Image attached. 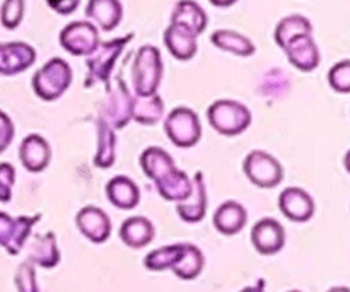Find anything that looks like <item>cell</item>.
<instances>
[{
    "label": "cell",
    "instance_id": "cell-22",
    "mask_svg": "<svg viewBox=\"0 0 350 292\" xmlns=\"http://www.w3.org/2000/svg\"><path fill=\"white\" fill-rule=\"evenodd\" d=\"M108 200L122 211H132L140 202V190L135 181L126 176H115L106 185Z\"/></svg>",
    "mask_w": 350,
    "mask_h": 292
},
{
    "label": "cell",
    "instance_id": "cell-20",
    "mask_svg": "<svg viewBox=\"0 0 350 292\" xmlns=\"http://www.w3.org/2000/svg\"><path fill=\"white\" fill-rule=\"evenodd\" d=\"M154 236H156L154 224L147 217H142V215L126 219L122 228H120V239L129 248H144V246L152 243Z\"/></svg>",
    "mask_w": 350,
    "mask_h": 292
},
{
    "label": "cell",
    "instance_id": "cell-24",
    "mask_svg": "<svg viewBox=\"0 0 350 292\" xmlns=\"http://www.w3.org/2000/svg\"><path fill=\"white\" fill-rule=\"evenodd\" d=\"M140 168L146 173L152 183L159 181L161 178L166 176L170 171H173L174 161L170 154L161 147H147L142 154H140Z\"/></svg>",
    "mask_w": 350,
    "mask_h": 292
},
{
    "label": "cell",
    "instance_id": "cell-33",
    "mask_svg": "<svg viewBox=\"0 0 350 292\" xmlns=\"http://www.w3.org/2000/svg\"><path fill=\"white\" fill-rule=\"evenodd\" d=\"M328 84L334 91L340 94H349L350 92V62L342 60L335 64L328 72Z\"/></svg>",
    "mask_w": 350,
    "mask_h": 292
},
{
    "label": "cell",
    "instance_id": "cell-14",
    "mask_svg": "<svg viewBox=\"0 0 350 292\" xmlns=\"http://www.w3.org/2000/svg\"><path fill=\"white\" fill-rule=\"evenodd\" d=\"M291 65L301 72H313L320 65V50L311 34H301L282 48Z\"/></svg>",
    "mask_w": 350,
    "mask_h": 292
},
{
    "label": "cell",
    "instance_id": "cell-34",
    "mask_svg": "<svg viewBox=\"0 0 350 292\" xmlns=\"http://www.w3.org/2000/svg\"><path fill=\"white\" fill-rule=\"evenodd\" d=\"M17 292H40L36 282V270L31 262L21 263L16 272Z\"/></svg>",
    "mask_w": 350,
    "mask_h": 292
},
{
    "label": "cell",
    "instance_id": "cell-26",
    "mask_svg": "<svg viewBox=\"0 0 350 292\" xmlns=\"http://www.w3.org/2000/svg\"><path fill=\"white\" fill-rule=\"evenodd\" d=\"M211 41L219 50L229 51V53L238 55V57H252L256 50L255 44H253V41L248 36L232 29L214 31Z\"/></svg>",
    "mask_w": 350,
    "mask_h": 292
},
{
    "label": "cell",
    "instance_id": "cell-28",
    "mask_svg": "<svg viewBox=\"0 0 350 292\" xmlns=\"http://www.w3.org/2000/svg\"><path fill=\"white\" fill-rule=\"evenodd\" d=\"M205 265V258L204 253L198 246L190 245H183V252H181V256L178 258V262L171 267L174 276L181 280H193L197 279L198 276L202 274Z\"/></svg>",
    "mask_w": 350,
    "mask_h": 292
},
{
    "label": "cell",
    "instance_id": "cell-2",
    "mask_svg": "<svg viewBox=\"0 0 350 292\" xmlns=\"http://www.w3.org/2000/svg\"><path fill=\"white\" fill-rule=\"evenodd\" d=\"M207 118L212 129L226 137H236L252 125V111L248 106L234 99H219L207 109Z\"/></svg>",
    "mask_w": 350,
    "mask_h": 292
},
{
    "label": "cell",
    "instance_id": "cell-18",
    "mask_svg": "<svg viewBox=\"0 0 350 292\" xmlns=\"http://www.w3.org/2000/svg\"><path fill=\"white\" fill-rule=\"evenodd\" d=\"M176 212L185 222H200L207 214V188H205L204 176L200 173L193 178V191L187 200L180 202L176 205Z\"/></svg>",
    "mask_w": 350,
    "mask_h": 292
},
{
    "label": "cell",
    "instance_id": "cell-36",
    "mask_svg": "<svg viewBox=\"0 0 350 292\" xmlns=\"http://www.w3.org/2000/svg\"><path fill=\"white\" fill-rule=\"evenodd\" d=\"M14 133H16V129H14L12 120L0 109V154L12 144Z\"/></svg>",
    "mask_w": 350,
    "mask_h": 292
},
{
    "label": "cell",
    "instance_id": "cell-5",
    "mask_svg": "<svg viewBox=\"0 0 350 292\" xmlns=\"http://www.w3.org/2000/svg\"><path fill=\"white\" fill-rule=\"evenodd\" d=\"M164 132L176 147H193L202 139V125L197 113L187 106H178L164 122Z\"/></svg>",
    "mask_w": 350,
    "mask_h": 292
},
{
    "label": "cell",
    "instance_id": "cell-23",
    "mask_svg": "<svg viewBox=\"0 0 350 292\" xmlns=\"http://www.w3.org/2000/svg\"><path fill=\"white\" fill-rule=\"evenodd\" d=\"M85 16L94 21L103 31H113L122 23L123 7L120 0H89Z\"/></svg>",
    "mask_w": 350,
    "mask_h": 292
},
{
    "label": "cell",
    "instance_id": "cell-25",
    "mask_svg": "<svg viewBox=\"0 0 350 292\" xmlns=\"http://www.w3.org/2000/svg\"><path fill=\"white\" fill-rule=\"evenodd\" d=\"M27 262L33 265H40L43 269H53L60 263V250H58L57 238L53 233H46L44 236H36L29 248Z\"/></svg>",
    "mask_w": 350,
    "mask_h": 292
},
{
    "label": "cell",
    "instance_id": "cell-1",
    "mask_svg": "<svg viewBox=\"0 0 350 292\" xmlns=\"http://www.w3.org/2000/svg\"><path fill=\"white\" fill-rule=\"evenodd\" d=\"M132 77L135 96L157 94V89L163 81V58L156 47L146 44L139 48L133 58Z\"/></svg>",
    "mask_w": 350,
    "mask_h": 292
},
{
    "label": "cell",
    "instance_id": "cell-30",
    "mask_svg": "<svg viewBox=\"0 0 350 292\" xmlns=\"http://www.w3.org/2000/svg\"><path fill=\"white\" fill-rule=\"evenodd\" d=\"M313 33V26H311L310 19H306L301 14H293V16H287L277 24L275 27V43L280 48L286 47L291 40H294L296 36L301 34H311Z\"/></svg>",
    "mask_w": 350,
    "mask_h": 292
},
{
    "label": "cell",
    "instance_id": "cell-37",
    "mask_svg": "<svg viewBox=\"0 0 350 292\" xmlns=\"http://www.w3.org/2000/svg\"><path fill=\"white\" fill-rule=\"evenodd\" d=\"M46 3L50 5V9H53L57 14L68 16V14H72L77 9L81 0H46Z\"/></svg>",
    "mask_w": 350,
    "mask_h": 292
},
{
    "label": "cell",
    "instance_id": "cell-6",
    "mask_svg": "<svg viewBox=\"0 0 350 292\" xmlns=\"http://www.w3.org/2000/svg\"><path fill=\"white\" fill-rule=\"evenodd\" d=\"M243 171L246 178L258 188H275L284 180V168L272 154L253 150L245 157Z\"/></svg>",
    "mask_w": 350,
    "mask_h": 292
},
{
    "label": "cell",
    "instance_id": "cell-29",
    "mask_svg": "<svg viewBox=\"0 0 350 292\" xmlns=\"http://www.w3.org/2000/svg\"><path fill=\"white\" fill-rule=\"evenodd\" d=\"M98 152L94 156V164L101 170H108L116 161V135L115 130L99 118L98 122Z\"/></svg>",
    "mask_w": 350,
    "mask_h": 292
},
{
    "label": "cell",
    "instance_id": "cell-3",
    "mask_svg": "<svg viewBox=\"0 0 350 292\" xmlns=\"http://www.w3.org/2000/svg\"><path fill=\"white\" fill-rule=\"evenodd\" d=\"M33 91L43 101H55L72 84V68L64 58H51L33 75Z\"/></svg>",
    "mask_w": 350,
    "mask_h": 292
},
{
    "label": "cell",
    "instance_id": "cell-21",
    "mask_svg": "<svg viewBox=\"0 0 350 292\" xmlns=\"http://www.w3.org/2000/svg\"><path fill=\"white\" fill-rule=\"evenodd\" d=\"M207 14L195 0H180L171 14V24H180L188 31L200 36L207 27Z\"/></svg>",
    "mask_w": 350,
    "mask_h": 292
},
{
    "label": "cell",
    "instance_id": "cell-11",
    "mask_svg": "<svg viewBox=\"0 0 350 292\" xmlns=\"http://www.w3.org/2000/svg\"><path fill=\"white\" fill-rule=\"evenodd\" d=\"M36 62V50L23 41L0 43V75H17Z\"/></svg>",
    "mask_w": 350,
    "mask_h": 292
},
{
    "label": "cell",
    "instance_id": "cell-10",
    "mask_svg": "<svg viewBox=\"0 0 350 292\" xmlns=\"http://www.w3.org/2000/svg\"><path fill=\"white\" fill-rule=\"evenodd\" d=\"M75 224L81 235L96 245L105 243L111 235V221L108 214L94 205L82 207L75 215Z\"/></svg>",
    "mask_w": 350,
    "mask_h": 292
},
{
    "label": "cell",
    "instance_id": "cell-41",
    "mask_svg": "<svg viewBox=\"0 0 350 292\" xmlns=\"http://www.w3.org/2000/svg\"><path fill=\"white\" fill-rule=\"evenodd\" d=\"M289 292H301V291H289Z\"/></svg>",
    "mask_w": 350,
    "mask_h": 292
},
{
    "label": "cell",
    "instance_id": "cell-39",
    "mask_svg": "<svg viewBox=\"0 0 350 292\" xmlns=\"http://www.w3.org/2000/svg\"><path fill=\"white\" fill-rule=\"evenodd\" d=\"M239 292H265L262 286H248L245 287V289H241Z\"/></svg>",
    "mask_w": 350,
    "mask_h": 292
},
{
    "label": "cell",
    "instance_id": "cell-38",
    "mask_svg": "<svg viewBox=\"0 0 350 292\" xmlns=\"http://www.w3.org/2000/svg\"><path fill=\"white\" fill-rule=\"evenodd\" d=\"M208 2L215 7H231V5H234L238 0H208Z\"/></svg>",
    "mask_w": 350,
    "mask_h": 292
},
{
    "label": "cell",
    "instance_id": "cell-7",
    "mask_svg": "<svg viewBox=\"0 0 350 292\" xmlns=\"http://www.w3.org/2000/svg\"><path fill=\"white\" fill-rule=\"evenodd\" d=\"M62 48L74 57H89L99 47V31L91 21H74L62 29Z\"/></svg>",
    "mask_w": 350,
    "mask_h": 292
},
{
    "label": "cell",
    "instance_id": "cell-4",
    "mask_svg": "<svg viewBox=\"0 0 350 292\" xmlns=\"http://www.w3.org/2000/svg\"><path fill=\"white\" fill-rule=\"evenodd\" d=\"M133 40V34H126V36L116 38V40L106 41V43H99L96 51L89 55L85 65H88V85L94 84L96 81L103 82L106 85V91H109V77L115 68L116 60L125 50L129 41Z\"/></svg>",
    "mask_w": 350,
    "mask_h": 292
},
{
    "label": "cell",
    "instance_id": "cell-17",
    "mask_svg": "<svg viewBox=\"0 0 350 292\" xmlns=\"http://www.w3.org/2000/svg\"><path fill=\"white\" fill-rule=\"evenodd\" d=\"M214 228L224 236H234L243 231L248 222V212L241 204L228 200L217 207L214 214Z\"/></svg>",
    "mask_w": 350,
    "mask_h": 292
},
{
    "label": "cell",
    "instance_id": "cell-31",
    "mask_svg": "<svg viewBox=\"0 0 350 292\" xmlns=\"http://www.w3.org/2000/svg\"><path fill=\"white\" fill-rule=\"evenodd\" d=\"M185 243L178 245H167L163 248L152 250L149 255L144 258V267L150 272H163V270H171V267L178 262L183 252Z\"/></svg>",
    "mask_w": 350,
    "mask_h": 292
},
{
    "label": "cell",
    "instance_id": "cell-12",
    "mask_svg": "<svg viewBox=\"0 0 350 292\" xmlns=\"http://www.w3.org/2000/svg\"><path fill=\"white\" fill-rule=\"evenodd\" d=\"M252 243L260 255H275L286 245V231L275 219H260L252 229Z\"/></svg>",
    "mask_w": 350,
    "mask_h": 292
},
{
    "label": "cell",
    "instance_id": "cell-15",
    "mask_svg": "<svg viewBox=\"0 0 350 292\" xmlns=\"http://www.w3.org/2000/svg\"><path fill=\"white\" fill-rule=\"evenodd\" d=\"M19 159L31 173H41L51 161V147L46 139L38 133H29L19 147Z\"/></svg>",
    "mask_w": 350,
    "mask_h": 292
},
{
    "label": "cell",
    "instance_id": "cell-32",
    "mask_svg": "<svg viewBox=\"0 0 350 292\" xmlns=\"http://www.w3.org/2000/svg\"><path fill=\"white\" fill-rule=\"evenodd\" d=\"M24 9L26 2L24 0H3L0 7V23L5 29H16L24 19Z\"/></svg>",
    "mask_w": 350,
    "mask_h": 292
},
{
    "label": "cell",
    "instance_id": "cell-13",
    "mask_svg": "<svg viewBox=\"0 0 350 292\" xmlns=\"http://www.w3.org/2000/svg\"><path fill=\"white\" fill-rule=\"evenodd\" d=\"M279 209L289 221L308 222L314 215V200L303 188L289 187L279 195Z\"/></svg>",
    "mask_w": 350,
    "mask_h": 292
},
{
    "label": "cell",
    "instance_id": "cell-16",
    "mask_svg": "<svg viewBox=\"0 0 350 292\" xmlns=\"http://www.w3.org/2000/svg\"><path fill=\"white\" fill-rule=\"evenodd\" d=\"M197 38L191 31L187 27L180 26V24H170L164 31V44H166L167 51L173 55L176 60L187 62L197 55L198 43Z\"/></svg>",
    "mask_w": 350,
    "mask_h": 292
},
{
    "label": "cell",
    "instance_id": "cell-8",
    "mask_svg": "<svg viewBox=\"0 0 350 292\" xmlns=\"http://www.w3.org/2000/svg\"><path fill=\"white\" fill-rule=\"evenodd\" d=\"M40 221V215H21V217H10L5 212H0V246L5 248L9 255H19L26 241L31 236V229Z\"/></svg>",
    "mask_w": 350,
    "mask_h": 292
},
{
    "label": "cell",
    "instance_id": "cell-19",
    "mask_svg": "<svg viewBox=\"0 0 350 292\" xmlns=\"http://www.w3.org/2000/svg\"><path fill=\"white\" fill-rule=\"evenodd\" d=\"M154 185H156L157 191H159L164 200L176 202V204L187 200L191 191H193V180H190L188 174L185 171L178 170V168L170 171L166 176L161 178Z\"/></svg>",
    "mask_w": 350,
    "mask_h": 292
},
{
    "label": "cell",
    "instance_id": "cell-27",
    "mask_svg": "<svg viewBox=\"0 0 350 292\" xmlns=\"http://www.w3.org/2000/svg\"><path fill=\"white\" fill-rule=\"evenodd\" d=\"M164 115V101L159 94L133 96L132 120L140 125H156Z\"/></svg>",
    "mask_w": 350,
    "mask_h": 292
},
{
    "label": "cell",
    "instance_id": "cell-40",
    "mask_svg": "<svg viewBox=\"0 0 350 292\" xmlns=\"http://www.w3.org/2000/svg\"><path fill=\"white\" fill-rule=\"evenodd\" d=\"M327 292H350V289H349V287H345V286H340V287H332V289L327 291Z\"/></svg>",
    "mask_w": 350,
    "mask_h": 292
},
{
    "label": "cell",
    "instance_id": "cell-9",
    "mask_svg": "<svg viewBox=\"0 0 350 292\" xmlns=\"http://www.w3.org/2000/svg\"><path fill=\"white\" fill-rule=\"evenodd\" d=\"M132 99L133 96L126 88V82L123 81V77H118L115 91L111 89L108 91V98H106L99 118L105 120L113 130L123 129L132 120Z\"/></svg>",
    "mask_w": 350,
    "mask_h": 292
},
{
    "label": "cell",
    "instance_id": "cell-35",
    "mask_svg": "<svg viewBox=\"0 0 350 292\" xmlns=\"http://www.w3.org/2000/svg\"><path fill=\"white\" fill-rule=\"evenodd\" d=\"M16 183V170L12 164H0V204H7L12 198V187Z\"/></svg>",
    "mask_w": 350,
    "mask_h": 292
}]
</instances>
